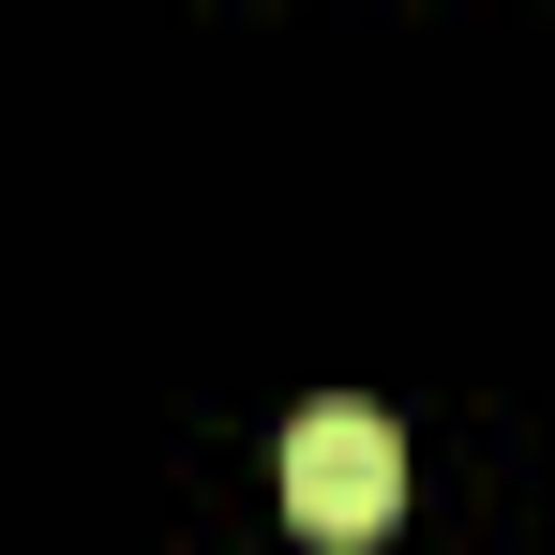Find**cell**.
Masks as SVG:
<instances>
[{
	"mask_svg": "<svg viewBox=\"0 0 555 555\" xmlns=\"http://www.w3.org/2000/svg\"><path fill=\"white\" fill-rule=\"evenodd\" d=\"M390 511H405V436H390L375 405H315V421L285 436V526L346 555V541H375Z\"/></svg>",
	"mask_w": 555,
	"mask_h": 555,
	"instance_id": "obj_1",
	"label": "cell"
}]
</instances>
